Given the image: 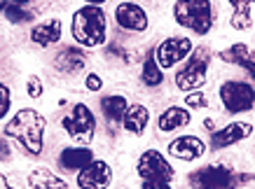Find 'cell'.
<instances>
[{
	"instance_id": "obj_24",
	"label": "cell",
	"mask_w": 255,
	"mask_h": 189,
	"mask_svg": "<svg viewBox=\"0 0 255 189\" xmlns=\"http://www.w3.org/2000/svg\"><path fill=\"white\" fill-rule=\"evenodd\" d=\"M140 80H143V84H147V87H159L164 80V73L162 68L157 66L155 56L150 54L145 59V66H143V73H140Z\"/></svg>"
},
{
	"instance_id": "obj_11",
	"label": "cell",
	"mask_w": 255,
	"mask_h": 189,
	"mask_svg": "<svg viewBox=\"0 0 255 189\" xmlns=\"http://www.w3.org/2000/svg\"><path fill=\"white\" fill-rule=\"evenodd\" d=\"M251 133H253V124H248V121H232V124H227L225 129L216 131L211 136V147L213 150H223V147H230L234 143L246 140Z\"/></svg>"
},
{
	"instance_id": "obj_6",
	"label": "cell",
	"mask_w": 255,
	"mask_h": 189,
	"mask_svg": "<svg viewBox=\"0 0 255 189\" xmlns=\"http://www.w3.org/2000/svg\"><path fill=\"white\" fill-rule=\"evenodd\" d=\"M63 129L68 131V136L78 143H92L94 131H96V119H94L92 110L85 105V103H78V105L70 110L68 117H63Z\"/></svg>"
},
{
	"instance_id": "obj_22",
	"label": "cell",
	"mask_w": 255,
	"mask_h": 189,
	"mask_svg": "<svg viewBox=\"0 0 255 189\" xmlns=\"http://www.w3.org/2000/svg\"><path fill=\"white\" fill-rule=\"evenodd\" d=\"M127 98L124 96H106L101 100V110L110 121H122L124 112H127Z\"/></svg>"
},
{
	"instance_id": "obj_21",
	"label": "cell",
	"mask_w": 255,
	"mask_h": 189,
	"mask_svg": "<svg viewBox=\"0 0 255 189\" xmlns=\"http://www.w3.org/2000/svg\"><path fill=\"white\" fill-rule=\"evenodd\" d=\"M28 182H31V187L35 189H66V182L61 178H56L54 173H49L45 168H40V171H33L28 175Z\"/></svg>"
},
{
	"instance_id": "obj_7",
	"label": "cell",
	"mask_w": 255,
	"mask_h": 189,
	"mask_svg": "<svg viewBox=\"0 0 255 189\" xmlns=\"http://www.w3.org/2000/svg\"><path fill=\"white\" fill-rule=\"evenodd\" d=\"M190 185L194 189H232L237 185V175L220 164H211L190 175Z\"/></svg>"
},
{
	"instance_id": "obj_14",
	"label": "cell",
	"mask_w": 255,
	"mask_h": 189,
	"mask_svg": "<svg viewBox=\"0 0 255 189\" xmlns=\"http://www.w3.org/2000/svg\"><path fill=\"white\" fill-rule=\"evenodd\" d=\"M218 56H220L223 61H227V63H234V66L244 68L248 75L255 80V56H253V52L248 49V45H244V42H237V45L223 49V52L218 54Z\"/></svg>"
},
{
	"instance_id": "obj_33",
	"label": "cell",
	"mask_w": 255,
	"mask_h": 189,
	"mask_svg": "<svg viewBox=\"0 0 255 189\" xmlns=\"http://www.w3.org/2000/svg\"><path fill=\"white\" fill-rule=\"evenodd\" d=\"M12 2H16V5H26V2H31V0H12Z\"/></svg>"
},
{
	"instance_id": "obj_31",
	"label": "cell",
	"mask_w": 255,
	"mask_h": 189,
	"mask_svg": "<svg viewBox=\"0 0 255 189\" xmlns=\"http://www.w3.org/2000/svg\"><path fill=\"white\" fill-rule=\"evenodd\" d=\"M0 189H14V187H9V185H7L5 175H0Z\"/></svg>"
},
{
	"instance_id": "obj_25",
	"label": "cell",
	"mask_w": 255,
	"mask_h": 189,
	"mask_svg": "<svg viewBox=\"0 0 255 189\" xmlns=\"http://www.w3.org/2000/svg\"><path fill=\"white\" fill-rule=\"evenodd\" d=\"M9 105H12V94L5 84H0V119L9 112Z\"/></svg>"
},
{
	"instance_id": "obj_8",
	"label": "cell",
	"mask_w": 255,
	"mask_h": 189,
	"mask_svg": "<svg viewBox=\"0 0 255 189\" xmlns=\"http://www.w3.org/2000/svg\"><path fill=\"white\" fill-rule=\"evenodd\" d=\"M138 175L143 178V182H171L176 171L164 159V154H159L157 150H147L138 159Z\"/></svg>"
},
{
	"instance_id": "obj_30",
	"label": "cell",
	"mask_w": 255,
	"mask_h": 189,
	"mask_svg": "<svg viewBox=\"0 0 255 189\" xmlns=\"http://www.w3.org/2000/svg\"><path fill=\"white\" fill-rule=\"evenodd\" d=\"M0 159H9V145L0 140Z\"/></svg>"
},
{
	"instance_id": "obj_27",
	"label": "cell",
	"mask_w": 255,
	"mask_h": 189,
	"mask_svg": "<svg viewBox=\"0 0 255 189\" xmlns=\"http://www.w3.org/2000/svg\"><path fill=\"white\" fill-rule=\"evenodd\" d=\"M26 89H28V96H33V98H40V96H42V82H40L35 75L28 77V82H26Z\"/></svg>"
},
{
	"instance_id": "obj_9",
	"label": "cell",
	"mask_w": 255,
	"mask_h": 189,
	"mask_svg": "<svg viewBox=\"0 0 255 189\" xmlns=\"http://www.w3.org/2000/svg\"><path fill=\"white\" fill-rule=\"evenodd\" d=\"M192 54V40L190 38H166L155 49V61L159 68H173L176 63L187 59Z\"/></svg>"
},
{
	"instance_id": "obj_32",
	"label": "cell",
	"mask_w": 255,
	"mask_h": 189,
	"mask_svg": "<svg viewBox=\"0 0 255 189\" xmlns=\"http://www.w3.org/2000/svg\"><path fill=\"white\" fill-rule=\"evenodd\" d=\"M85 2H92V5H101V2H106V0H85Z\"/></svg>"
},
{
	"instance_id": "obj_5",
	"label": "cell",
	"mask_w": 255,
	"mask_h": 189,
	"mask_svg": "<svg viewBox=\"0 0 255 189\" xmlns=\"http://www.w3.org/2000/svg\"><path fill=\"white\" fill-rule=\"evenodd\" d=\"M220 100L230 114L248 112L255 105V89L248 82H225L220 87Z\"/></svg>"
},
{
	"instance_id": "obj_13",
	"label": "cell",
	"mask_w": 255,
	"mask_h": 189,
	"mask_svg": "<svg viewBox=\"0 0 255 189\" xmlns=\"http://www.w3.org/2000/svg\"><path fill=\"white\" fill-rule=\"evenodd\" d=\"M204 152H206V145L201 143L197 136H180V138H176V140L169 145L171 157L183 159V161L199 159V157H204Z\"/></svg>"
},
{
	"instance_id": "obj_3",
	"label": "cell",
	"mask_w": 255,
	"mask_h": 189,
	"mask_svg": "<svg viewBox=\"0 0 255 189\" xmlns=\"http://www.w3.org/2000/svg\"><path fill=\"white\" fill-rule=\"evenodd\" d=\"M173 16L183 28H190L197 35H206L216 19L211 0H178L173 5Z\"/></svg>"
},
{
	"instance_id": "obj_4",
	"label": "cell",
	"mask_w": 255,
	"mask_h": 189,
	"mask_svg": "<svg viewBox=\"0 0 255 189\" xmlns=\"http://www.w3.org/2000/svg\"><path fill=\"white\" fill-rule=\"evenodd\" d=\"M206 70H209V54L206 49H197L190 56V61L176 73V87L180 91L201 89L206 82Z\"/></svg>"
},
{
	"instance_id": "obj_18",
	"label": "cell",
	"mask_w": 255,
	"mask_h": 189,
	"mask_svg": "<svg viewBox=\"0 0 255 189\" xmlns=\"http://www.w3.org/2000/svg\"><path fill=\"white\" fill-rule=\"evenodd\" d=\"M122 121H124V129L129 131V133L140 136V133L145 131L147 121H150V112H147L145 105H131V107H127Z\"/></svg>"
},
{
	"instance_id": "obj_15",
	"label": "cell",
	"mask_w": 255,
	"mask_h": 189,
	"mask_svg": "<svg viewBox=\"0 0 255 189\" xmlns=\"http://www.w3.org/2000/svg\"><path fill=\"white\" fill-rule=\"evenodd\" d=\"M59 38H61V21H59V19L42 21L31 30V40L40 47L54 45V42H59Z\"/></svg>"
},
{
	"instance_id": "obj_28",
	"label": "cell",
	"mask_w": 255,
	"mask_h": 189,
	"mask_svg": "<svg viewBox=\"0 0 255 189\" xmlns=\"http://www.w3.org/2000/svg\"><path fill=\"white\" fill-rule=\"evenodd\" d=\"M101 87H103V80H101L99 75H94V73H92V75L87 77V89H89V91H99Z\"/></svg>"
},
{
	"instance_id": "obj_10",
	"label": "cell",
	"mask_w": 255,
	"mask_h": 189,
	"mask_svg": "<svg viewBox=\"0 0 255 189\" xmlns=\"http://www.w3.org/2000/svg\"><path fill=\"white\" fill-rule=\"evenodd\" d=\"M110 182H113V168L106 161H89L78 173V185L82 189H108Z\"/></svg>"
},
{
	"instance_id": "obj_29",
	"label": "cell",
	"mask_w": 255,
	"mask_h": 189,
	"mask_svg": "<svg viewBox=\"0 0 255 189\" xmlns=\"http://www.w3.org/2000/svg\"><path fill=\"white\" fill-rule=\"evenodd\" d=\"M143 189H171L169 182H145Z\"/></svg>"
},
{
	"instance_id": "obj_20",
	"label": "cell",
	"mask_w": 255,
	"mask_h": 189,
	"mask_svg": "<svg viewBox=\"0 0 255 189\" xmlns=\"http://www.w3.org/2000/svg\"><path fill=\"white\" fill-rule=\"evenodd\" d=\"M255 0H230V5H232V19H230V23H232V28L237 30H246L251 28V23H253V19H251V5H253Z\"/></svg>"
},
{
	"instance_id": "obj_16",
	"label": "cell",
	"mask_w": 255,
	"mask_h": 189,
	"mask_svg": "<svg viewBox=\"0 0 255 189\" xmlns=\"http://www.w3.org/2000/svg\"><path fill=\"white\" fill-rule=\"evenodd\" d=\"M190 112H187L185 107H169V110H164L162 114H159V121H157V126H159V131H164V133H169V131H178L183 129V126H187L190 124Z\"/></svg>"
},
{
	"instance_id": "obj_1",
	"label": "cell",
	"mask_w": 255,
	"mask_h": 189,
	"mask_svg": "<svg viewBox=\"0 0 255 189\" xmlns=\"http://www.w3.org/2000/svg\"><path fill=\"white\" fill-rule=\"evenodd\" d=\"M45 126L47 121L38 110H19V112L7 121L5 126V136L14 138L16 143L21 145L28 154H40L42 152V138H45Z\"/></svg>"
},
{
	"instance_id": "obj_12",
	"label": "cell",
	"mask_w": 255,
	"mask_h": 189,
	"mask_svg": "<svg viewBox=\"0 0 255 189\" xmlns=\"http://www.w3.org/2000/svg\"><path fill=\"white\" fill-rule=\"evenodd\" d=\"M115 19L124 30H136V33H140V30L147 28L145 9L140 7V5H136V2H122V5H117Z\"/></svg>"
},
{
	"instance_id": "obj_26",
	"label": "cell",
	"mask_w": 255,
	"mask_h": 189,
	"mask_svg": "<svg viewBox=\"0 0 255 189\" xmlns=\"http://www.w3.org/2000/svg\"><path fill=\"white\" fill-rule=\"evenodd\" d=\"M185 103L190 107H206V105H209V100H206V96H204L201 91H197V94H194V91H190V94H187V98H185Z\"/></svg>"
},
{
	"instance_id": "obj_23",
	"label": "cell",
	"mask_w": 255,
	"mask_h": 189,
	"mask_svg": "<svg viewBox=\"0 0 255 189\" xmlns=\"http://www.w3.org/2000/svg\"><path fill=\"white\" fill-rule=\"evenodd\" d=\"M0 12L7 16L12 23H23V21H31L33 14L28 9H23L21 5H16L12 0H0Z\"/></svg>"
},
{
	"instance_id": "obj_17",
	"label": "cell",
	"mask_w": 255,
	"mask_h": 189,
	"mask_svg": "<svg viewBox=\"0 0 255 189\" xmlns=\"http://www.w3.org/2000/svg\"><path fill=\"white\" fill-rule=\"evenodd\" d=\"M89 161H94V154L89 147H66L59 157V164H61L66 171H80L85 168Z\"/></svg>"
},
{
	"instance_id": "obj_19",
	"label": "cell",
	"mask_w": 255,
	"mask_h": 189,
	"mask_svg": "<svg viewBox=\"0 0 255 189\" xmlns=\"http://www.w3.org/2000/svg\"><path fill=\"white\" fill-rule=\"evenodd\" d=\"M56 68L63 70V73H78V70L85 68V54L75 47H66L56 56Z\"/></svg>"
},
{
	"instance_id": "obj_2",
	"label": "cell",
	"mask_w": 255,
	"mask_h": 189,
	"mask_svg": "<svg viewBox=\"0 0 255 189\" xmlns=\"http://www.w3.org/2000/svg\"><path fill=\"white\" fill-rule=\"evenodd\" d=\"M73 38L85 47L106 42V14L99 5H87L73 14Z\"/></svg>"
}]
</instances>
